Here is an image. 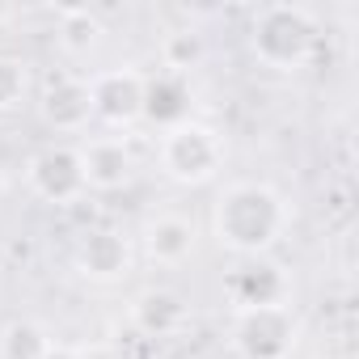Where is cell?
Segmentation results:
<instances>
[{"label":"cell","mask_w":359,"mask_h":359,"mask_svg":"<svg viewBox=\"0 0 359 359\" xmlns=\"http://www.w3.org/2000/svg\"><path fill=\"white\" fill-rule=\"evenodd\" d=\"M287 224V208L266 187H233L216 203V237L237 254L266 250Z\"/></svg>","instance_id":"cell-1"},{"label":"cell","mask_w":359,"mask_h":359,"mask_svg":"<svg viewBox=\"0 0 359 359\" xmlns=\"http://www.w3.org/2000/svg\"><path fill=\"white\" fill-rule=\"evenodd\" d=\"M313 13L300 5H271L254 18V55L279 72L296 68L313 51Z\"/></svg>","instance_id":"cell-2"},{"label":"cell","mask_w":359,"mask_h":359,"mask_svg":"<svg viewBox=\"0 0 359 359\" xmlns=\"http://www.w3.org/2000/svg\"><path fill=\"white\" fill-rule=\"evenodd\" d=\"M220 156H224V148H220L216 131H208L199 123H177V127H169V135L161 144V161H165L169 177L191 182V187L195 182H208V177L220 169Z\"/></svg>","instance_id":"cell-3"},{"label":"cell","mask_w":359,"mask_h":359,"mask_svg":"<svg viewBox=\"0 0 359 359\" xmlns=\"http://www.w3.org/2000/svg\"><path fill=\"white\" fill-rule=\"evenodd\" d=\"M296 342V321L283 304L241 309L237 317V351L245 359H283Z\"/></svg>","instance_id":"cell-4"},{"label":"cell","mask_w":359,"mask_h":359,"mask_svg":"<svg viewBox=\"0 0 359 359\" xmlns=\"http://www.w3.org/2000/svg\"><path fill=\"white\" fill-rule=\"evenodd\" d=\"M26 177H30L34 195H43L47 203H72V199H81V195L89 191L76 148H43V152L30 161Z\"/></svg>","instance_id":"cell-5"},{"label":"cell","mask_w":359,"mask_h":359,"mask_svg":"<svg viewBox=\"0 0 359 359\" xmlns=\"http://www.w3.org/2000/svg\"><path fill=\"white\" fill-rule=\"evenodd\" d=\"M89 102H93V114L123 127L131 118L144 114V76L131 72V68H114V72H97L89 81Z\"/></svg>","instance_id":"cell-6"},{"label":"cell","mask_w":359,"mask_h":359,"mask_svg":"<svg viewBox=\"0 0 359 359\" xmlns=\"http://www.w3.org/2000/svg\"><path fill=\"white\" fill-rule=\"evenodd\" d=\"M81 152V169H85V187L93 191H118L131 177V148L118 135H97L89 140Z\"/></svg>","instance_id":"cell-7"},{"label":"cell","mask_w":359,"mask_h":359,"mask_svg":"<svg viewBox=\"0 0 359 359\" xmlns=\"http://www.w3.org/2000/svg\"><path fill=\"white\" fill-rule=\"evenodd\" d=\"M43 114L51 127L60 131H81L89 118H93V102H89V81L81 76H60L47 97H43Z\"/></svg>","instance_id":"cell-8"},{"label":"cell","mask_w":359,"mask_h":359,"mask_svg":"<svg viewBox=\"0 0 359 359\" xmlns=\"http://www.w3.org/2000/svg\"><path fill=\"white\" fill-rule=\"evenodd\" d=\"M76 266L89 279H118L127 271V241L118 233H110V229L89 233L81 241V250H76Z\"/></svg>","instance_id":"cell-9"},{"label":"cell","mask_w":359,"mask_h":359,"mask_svg":"<svg viewBox=\"0 0 359 359\" xmlns=\"http://www.w3.org/2000/svg\"><path fill=\"white\" fill-rule=\"evenodd\" d=\"M144 245L156 262H182L195 245V229L182 216H161L144 229Z\"/></svg>","instance_id":"cell-10"},{"label":"cell","mask_w":359,"mask_h":359,"mask_svg":"<svg viewBox=\"0 0 359 359\" xmlns=\"http://www.w3.org/2000/svg\"><path fill=\"white\" fill-rule=\"evenodd\" d=\"M233 296L241 309H262V304H283V275L275 266H250L233 279Z\"/></svg>","instance_id":"cell-11"},{"label":"cell","mask_w":359,"mask_h":359,"mask_svg":"<svg viewBox=\"0 0 359 359\" xmlns=\"http://www.w3.org/2000/svg\"><path fill=\"white\" fill-rule=\"evenodd\" d=\"M144 114L156 123H187V89L182 81L161 76V81H144Z\"/></svg>","instance_id":"cell-12"},{"label":"cell","mask_w":359,"mask_h":359,"mask_svg":"<svg viewBox=\"0 0 359 359\" xmlns=\"http://www.w3.org/2000/svg\"><path fill=\"white\" fill-rule=\"evenodd\" d=\"M135 321L144 334H169L182 325V304H177L169 292H148L140 304H135Z\"/></svg>","instance_id":"cell-13"},{"label":"cell","mask_w":359,"mask_h":359,"mask_svg":"<svg viewBox=\"0 0 359 359\" xmlns=\"http://www.w3.org/2000/svg\"><path fill=\"white\" fill-rule=\"evenodd\" d=\"M51 351V338L34 321H13L0 334V359H43Z\"/></svg>","instance_id":"cell-14"},{"label":"cell","mask_w":359,"mask_h":359,"mask_svg":"<svg viewBox=\"0 0 359 359\" xmlns=\"http://www.w3.org/2000/svg\"><path fill=\"white\" fill-rule=\"evenodd\" d=\"M60 22H64V43L72 47V51H85V47H93V39L102 34V26H97V18H89V9H64L60 13Z\"/></svg>","instance_id":"cell-15"},{"label":"cell","mask_w":359,"mask_h":359,"mask_svg":"<svg viewBox=\"0 0 359 359\" xmlns=\"http://www.w3.org/2000/svg\"><path fill=\"white\" fill-rule=\"evenodd\" d=\"M26 64L22 60H9L0 55V110H18L22 97H26Z\"/></svg>","instance_id":"cell-16"},{"label":"cell","mask_w":359,"mask_h":359,"mask_svg":"<svg viewBox=\"0 0 359 359\" xmlns=\"http://www.w3.org/2000/svg\"><path fill=\"white\" fill-rule=\"evenodd\" d=\"M195 60H199V39H195V34H169V39H165V64H169V68L182 72V68H191Z\"/></svg>","instance_id":"cell-17"},{"label":"cell","mask_w":359,"mask_h":359,"mask_svg":"<svg viewBox=\"0 0 359 359\" xmlns=\"http://www.w3.org/2000/svg\"><path fill=\"white\" fill-rule=\"evenodd\" d=\"M43 359H76V355H72V351H64V346H51Z\"/></svg>","instance_id":"cell-18"},{"label":"cell","mask_w":359,"mask_h":359,"mask_svg":"<svg viewBox=\"0 0 359 359\" xmlns=\"http://www.w3.org/2000/svg\"><path fill=\"white\" fill-rule=\"evenodd\" d=\"M0 203H5V177H0Z\"/></svg>","instance_id":"cell-19"}]
</instances>
